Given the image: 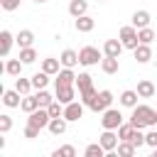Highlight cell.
<instances>
[{
	"label": "cell",
	"instance_id": "cell-15",
	"mask_svg": "<svg viewBox=\"0 0 157 157\" xmlns=\"http://www.w3.org/2000/svg\"><path fill=\"white\" fill-rule=\"evenodd\" d=\"M66 125H69V120H66L64 115H59V118H52V120H49L47 130H49L52 135H64V132H66Z\"/></svg>",
	"mask_w": 157,
	"mask_h": 157
},
{
	"label": "cell",
	"instance_id": "cell-13",
	"mask_svg": "<svg viewBox=\"0 0 157 157\" xmlns=\"http://www.w3.org/2000/svg\"><path fill=\"white\" fill-rule=\"evenodd\" d=\"M132 56H135V61L137 64H147L150 59H152V49H150V44H137L135 49H132Z\"/></svg>",
	"mask_w": 157,
	"mask_h": 157
},
{
	"label": "cell",
	"instance_id": "cell-12",
	"mask_svg": "<svg viewBox=\"0 0 157 157\" xmlns=\"http://www.w3.org/2000/svg\"><path fill=\"white\" fill-rule=\"evenodd\" d=\"M125 47H123V42L120 39H105L103 42V54L105 56H118L120 59V52H123Z\"/></svg>",
	"mask_w": 157,
	"mask_h": 157
},
{
	"label": "cell",
	"instance_id": "cell-25",
	"mask_svg": "<svg viewBox=\"0 0 157 157\" xmlns=\"http://www.w3.org/2000/svg\"><path fill=\"white\" fill-rule=\"evenodd\" d=\"M137 93H140V98H152V96L157 93V88H155V83H152V81L142 78V81L137 83Z\"/></svg>",
	"mask_w": 157,
	"mask_h": 157
},
{
	"label": "cell",
	"instance_id": "cell-36",
	"mask_svg": "<svg viewBox=\"0 0 157 157\" xmlns=\"http://www.w3.org/2000/svg\"><path fill=\"white\" fill-rule=\"evenodd\" d=\"M132 132H135V125H132V123H123V125L118 128V137H120V140H130Z\"/></svg>",
	"mask_w": 157,
	"mask_h": 157
},
{
	"label": "cell",
	"instance_id": "cell-38",
	"mask_svg": "<svg viewBox=\"0 0 157 157\" xmlns=\"http://www.w3.org/2000/svg\"><path fill=\"white\" fill-rule=\"evenodd\" d=\"M47 110H49V115H52V118H59V115H64V103H61V101H54Z\"/></svg>",
	"mask_w": 157,
	"mask_h": 157
},
{
	"label": "cell",
	"instance_id": "cell-4",
	"mask_svg": "<svg viewBox=\"0 0 157 157\" xmlns=\"http://www.w3.org/2000/svg\"><path fill=\"white\" fill-rule=\"evenodd\" d=\"M118 39L123 42L125 49H135V47L140 44V39H137V27H135V25H125V27H120Z\"/></svg>",
	"mask_w": 157,
	"mask_h": 157
},
{
	"label": "cell",
	"instance_id": "cell-31",
	"mask_svg": "<svg viewBox=\"0 0 157 157\" xmlns=\"http://www.w3.org/2000/svg\"><path fill=\"white\" fill-rule=\"evenodd\" d=\"M83 155H86V157H103V155H108V152H105V147H103L101 142H91V145L83 150Z\"/></svg>",
	"mask_w": 157,
	"mask_h": 157
},
{
	"label": "cell",
	"instance_id": "cell-8",
	"mask_svg": "<svg viewBox=\"0 0 157 157\" xmlns=\"http://www.w3.org/2000/svg\"><path fill=\"white\" fill-rule=\"evenodd\" d=\"M83 103L81 101H71V103H66L64 105V118L69 120V123H76L78 118H83Z\"/></svg>",
	"mask_w": 157,
	"mask_h": 157
},
{
	"label": "cell",
	"instance_id": "cell-10",
	"mask_svg": "<svg viewBox=\"0 0 157 157\" xmlns=\"http://www.w3.org/2000/svg\"><path fill=\"white\" fill-rule=\"evenodd\" d=\"M56 86H76V74L69 66H61V71L56 74Z\"/></svg>",
	"mask_w": 157,
	"mask_h": 157
},
{
	"label": "cell",
	"instance_id": "cell-21",
	"mask_svg": "<svg viewBox=\"0 0 157 157\" xmlns=\"http://www.w3.org/2000/svg\"><path fill=\"white\" fill-rule=\"evenodd\" d=\"M137 98H140V93L128 88V91H123V93H120V105H125V108H130V110H132V108L137 105Z\"/></svg>",
	"mask_w": 157,
	"mask_h": 157
},
{
	"label": "cell",
	"instance_id": "cell-23",
	"mask_svg": "<svg viewBox=\"0 0 157 157\" xmlns=\"http://www.w3.org/2000/svg\"><path fill=\"white\" fill-rule=\"evenodd\" d=\"M132 25H135L137 29L150 27V12H147V10H135V12H132Z\"/></svg>",
	"mask_w": 157,
	"mask_h": 157
},
{
	"label": "cell",
	"instance_id": "cell-37",
	"mask_svg": "<svg viewBox=\"0 0 157 157\" xmlns=\"http://www.w3.org/2000/svg\"><path fill=\"white\" fill-rule=\"evenodd\" d=\"M10 130H12V118H10L7 113H2V115H0V132L7 135Z\"/></svg>",
	"mask_w": 157,
	"mask_h": 157
},
{
	"label": "cell",
	"instance_id": "cell-20",
	"mask_svg": "<svg viewBox=\"0 0 157 157\" xmlns=\"http://www.w3.org/2000/svg\"><path fill=\"white\" fill-rule=\"evenodd\" d=\"M22 66H25V64H22L20 56H17V59H7V61H5V74H7V76H22Z\"/></svg>",
	"mask_w": 157,
	"mask_h": 157
},
{
	"label": "cell",
	"instance_id": "cell-34",
	"mask_svg": "<svg viewBox=\"0 0 157 157\" xmlns=\"http://www.w3.org/2000/svg\"><path fill=\"white\" fill-rule=\"evenodd\" d=\"M137 39H140L142 44H152V42L157 39V34H155L150 27H142V29H137Z\"/></svg>",
	"mask_w": 157,
	"mask_h": 157
},
{
	"label": "cell",
	"instance_id": "cell-2",
	"mask_svg": "<svg viewBox=\"0 0 157 157\" xmlns=\"http://www.w3.org/2000/svg\"><path fill=\"white\" fill-rule=\"evenodd\" d=\"M103 52H98L96 47H81L78 49V61H81V66H96L98 61H103Z\"/></svg>",
	"mask_w": 157,
	"mask_h": 157
},
{
	"label": "cell",
	"instance_id": "cell-30",
	"mask_svg": "<svg viewBox=\"0 0 157 157\" xmlns=\"http://www.w3.org/2000/svg\"><path fill=\"white\" fill-rule=\"evenodd\" d=\"M15 88H17V91H20L22 96H27V93H29V91H32L34 86H32V78H25V76H17V78H15Z\"/></svg>",
	"mask_w": 157,
	"mask_h": 157
},
{
	"label": "cell",
	"instance_id": "cell-3",
	"mask_svg": "<svg viewBox=\"0 0 157 157\" xmlns=\"http://www.w3.org/2000/svg\"><path fill=\"white\" fill-rule=\"evenodd\" d=\"M101 115H103V118H101V125H103L105 130H118V128L123 125V113H120L118 108H105Z\"/></svg>",
	"mask_w": 157,
	"mask_h": 157
},
{
	"label": "cell",
	"instance_id": "cell-42",
	"mask_svg": "<svg viewBox=\"0 0 157 157\" xmlns=\"http://www.w3.org/2000/svg\"><path fill=\"white\" fill-rule=\"evenodd\" d=\"M25 137H27V140L39 137V128H34V125H29V123H27V128H25Z\"/></svg>",
	"mask_w": 157,
	"mask_h": 157
},
{
	"label": "cell",
	"instance_id": "cell-45",
	"mask_svg": "<svg viewBox=\"0 0 157 157\" xmlns=\"http://www.w3.org/2000/svg\"><path fill=\"white\" fill-rule=\"evenodd\" d=\"M98 2H105V0H98Z\"/></svg>",
	"mask_w": 157,
	"mask_h": 157
},
{
	"label": "cell",
	"instance_id": "cell-40",
	"mask_svg": "<svg viewBox=\"0 0 157 157\" xmlns=\"http://www.w3.org/2000/svg\"><path fill=\"white\" fill-rule=\"evenodd\" d=\"M20 2H22V0H0V7H2L5 12H12V10L20 7Z\"/></svg>",
	"mask_w": 157,
	"mask_h": 157
},
{
	"label": "cell",
	"instance_id": "cell-39",
	"mask_svg": "<svg viewBox=\"0 0 157 157\" xmlns=\"http://www.w3.org/2000/svg\"><path fill=\"white\" fill-rule=\"evenodd\" d=\"M130 142H132L135 147H142V145H145V135H142V130H140V128H135V132H132Z\"/></svg>",
	"mask_w": 157,
	"mask_h": 157
},
{
	"label": "cell",
	"instance_id": "cell-32",
	"mask_svg": "<svg viewBox=\"0 0 157 157\" xmlns=\"http://www.w3.org/2000/svg\"><path fill=\"white\" fill-rule=\"evenodd\" d=\"M20 59H22V64H34V61H37L34 47H22V49H20Z\"/></svg>",
	"mask_w": 157,
	"mask_h": 157
},
{
	"label": "cell",
	"instance_id": "cell-16",
	"mask_svg": "<svg viewBox=\"0 0 157 157\" xmlns=\"http://www.w3.org/2000/svg\"><path fill=\"white\" fill-rule=\"evenodd\" d=\"M15 42H17V39L12 37V32H7V29H2V32H0V54H2V56H7Z\"/></svg>",
	"mask_w": 157,
	"mask_h": 157
},
{
	"label": "cell",
	"instance_id": "cell-44",
	"mask_svg": "<svg viewBox=\"0 0 157 157\" xmlns=\"http://www.w3.org/2000/svg\"><path fill=\"white\" fill-rule=\"evenodd\" d=\"M34 2H47V0H34Z\"/></svg>",
	"mask_w": 157,
	"mask_h": 157
},
{
	"label": "cell",
	"instance_id": "cell-29",
	"mask_svg": "<svg viewBox=\"0 0 157 157\" xmlns=\"http://www.w3.org/2000/svg\"><path fill=\"white\" fill-rule=\"evenodd\" d=\"M20 108L25 110V113H32V110H37L39 108V101H37V96H22V103H20Z\"/></svg>",
	"mask_w": 157,
	"mask_h": 157
},
{
	"label": "cell",
	"instance_id": "cell-17",
	"mask_svg": "<svg viewBox=\"0 0 157 157\" xmlns=\"http://www.w3.org/2000/svg\"><path fill=\"white\" fill-rule=\"evenodd\" d=\"M59 61H61V66H69V69H74L76 64H81L78 61V52H74V49H64L61 56H59Z\"/></svg>",
	"mask_w": 157,
	"mask_h": 157
},
{
	"label": "cell",
	"instance_id": "cell-35",
	"mask_svg": "<svg viewBox=\"0 0 157 157\" xmlns=\"http://www.w3.org/2000/svg\"><path fill=\"white\" fill-rule=\"evenodd\" d=\"M52 157H76V147L74 145H61L52 152Z\"/></svg>",
	"mask_w": 157,
	"mask_h": 157
},
{
	"label": "cell",
	"instance_id": "cell-26",
	"mask_svg": "<svg viewBox=\"0 0 157 157\" xmlns=\"http://www.w3.org/2000/svg\"><path fill=\"white\" fill-rule=\"evenodd\" d=\"M34 96H37V101H39V108H49V105H52V103L56 101V96H52V93H49L47 88H39V91H37Z\"/></svg>",
	"mask_w": 157,
	"mask_h": 157
},
{
	"label": "cell",
	"instance_id": "cell-6",
	"mask_svg": "<svg viewBox=\"0 0 157 157\" xmlns=\"http://www.w3.org/2000/svg\"><path fill=\"white\" fill-rule=\"evenodd\" d=\"M110 103H113V93L108 91V88H103V91H98V96L93 98V103L88 105L93 113H103L105 108H110Z\"/></svg>",
	"mask_w": 157,
	"mask_h": 157
},
{
	"label": "cell",
	"instance_id": "cell-9",
	"mask_svg": "<svg viewBox=\"0 0 157 157\" xmlns=\"http://www.w3.org/2000/svg\"><path fill=\"white\" fill-rule=\"evenodd\" d=\"M54 96H56V101H61V103L66 105V103L76 101V86H56Z\"/></svg>",
	"mask_w": 157,
	"mask_h": 157
},
{
	"label": "cell",
	"instance_id": "cell-27",
	"mask_svg": "<svg viewBox=\"0 0 157 157\" xmlns=\"http://www.w3.org/2000/svg\"><path fill=\"white\" fill-rule=\"evenodd\" d=\"M135 150H137V147H135L130 140H120V142H118V147H115V152H118L120 157H132V155H135Z\"/></svg>",
	"mask_w": 157,
	"mask_h": 157
},
{
	"label": "cell",
	"instance_id": "cell-33",
	"mask_svg": "<svg viewBox=\"0 0 157 157\" xmlns=\"http://www.w3.org/2000/svg\"><path fill=\"white\" fill-rule=\"evenodd\" d=\"M47 83H49V74L47 71H37L34 76H32V86L39 91V88H47Z\"/></svg>",
	"mask_w": 157,
	"mask_h": 157
},
{
	"label": "cell",
	"instance_id": "cell-7",
	"mask_svg": "<svg viewBox=\"0 0 157 157\" xmlns=\"http://www.w3.org/2000/svg\"><path fill=\"white\" fill-rule=\"evenodd\" d=\"M98 142L105 147V152H108V155H113V152H115V147H118V142H120L118 130H105V128H103V132H101Z\"/></svg>",
	"mask_w": 157,
	"mask_h": 157
},
{
	"label": "cell",
	"instance_id": "cell-24",
	"mask_svg": "<svg viewBox=\"0 0 157 157\" xmlns=\"http://www.w3.org/2000/svg\"><path fill=\"white\" fill-rule=\"evenodd\" d=\"M76 88H78V93H86V91H91V88H93V81H91V74H86V71H81V74L76 76Z\"/></svg>",
	"mask_w": 157,
	"mask_h": 157
},
{
	"label": "cell",
	"instance_id": "cell-22",
	"mask_svg": "<svg viewBox=\"0 0 157 157\" xmlns=\"http://www.w3.org/2000/svg\"><path fill=\"white\" fill-rule=\"evenodd\" d=\"M88 12V2L86 0H71L69 2V15L71 17H81V15H86Z\"/></svg>",
	"mask_w": 157,
	"mask_h": 157
},
{
	"label": "cell",
	"instance_id": "cell-28",
	"mask_svg": "<svg viewBox=\"0 0 157 157\" xmlns=\"http://www.w3.org/2000/svg\"><path fill=\"white\" fill-rule=\"evenodd\" d=\"M15 39H17L20 49H22V47H32V42H34V32H32V29H20V34H17Z\"/></svg>",
	"mask_w": 157,
	"mask_h": 157
},
{
	"label": "cell",
	"instance_id": "cell-18",
	"mask_svg": "<svg viewBox=\"0 0 157 157\" xmlns=\"http://www.w3.org/2000/svg\"><path fill=\"white\" fill-rule=\"evenodd\" d=\"M42 71H47L49 76H56L61 71V61L54 56H47V59H42Z\"/></svg>",
	"mask_w": 157,
	"mask_h": 157
},
{
	"label": "cell",
	"instance_id": "cell-1",
	"mask_svg": "<svg viewBox=\"0 0 157 157\" xmlns=\"http://www.w3.org/2000/svg\"><path fill=\"white\" fill-rule=\"evenodd\" d=\"M130 123L135 125V128H155L157 125V108H152V105H145V103H137L135 108H132V113H130Z\"/></svg>",
	"mask_w": 157,
	"mask_h": 157
},
{
	"label": "cell",
	"instance_id": "cell-14",
	"mask_svg": "<svg viewBox=\"0 0 157 157\" xmlns=\"http://www.w3.org/2000/svg\"><path fill=\"white\" fill-rule=\"evenodd\" d=\"M2 103L7 105V108H20V103H22V93L17 91V88H12V91H2Z\"/></svg>",
	"mask_w": 157,
	"mask_h": 157
},
{
	"label": "cell",
	"instance_id": "cell-11",
	"mask_svg": "<svg viewBox=\"0 0 157 157\" xmlns=\"http://www.w3.org/2000/svg\"><path fill=\"white\" fill-rule=\"evenodd\" d=\"M74 27H76V32L86 34V32H91L96 27V20L88 17V15H81V17H74Z\"/></svg>",
	"mask_w": 157,
	"mask_h": 157
},
{
	"label": "cell",
	"instance_id": "cell-43",
	"mask_svg": "<svg viewBox=\"0 0 157 157\" xmlns=\"http://www.w3.org/2000/svg\"><path fill=\"white\" fill-rule=\"evenodd\" d=\"M152 157H157V147H155V155H152Z\"/></svg>",
	"mask_w": 157,
	"mask_h": 157
},
{
	"label": "cell",
	"instance_id": "cell-5",
	"mask_svg": "<svg viewBox=\"0 0 157 157\" xmlns=\"http://www.w3.org/2000/svg\"><path fill=\"white\" fill-rule=\"evenodd\" d=\"M49 120H52V115H49L47 108H37V110L27 113V123L34 125V128H39V130H44V128L49 125Z\"/></svg>",
	"mask_w": 157,
	"mask_h": 157
},
{
	"label": "cell",
	"instance_id": "cell-41",
	"mask_svg": "<svg viewBox=\"0 0 157 157\" xmlns=\"http://www.w3.org/2000/svg\"><path fill=\"white\" fill-rule=\"evenodd\" d=\"M145 145H147V147H157V130L145 132Z\"/></svg>",
	"mask_w": 157,
	"mask_h": 157
},
{
	"label": "cell",
	"instance_id": "cell-19",
	"mask_svg": "<svg viewBox=\"0 0 157 157\" xmlns=\"http://www.w3.org/2000/svg\"><path fill=\"white\" fill-rule=\"evenodd\" d=\"M101 69H103V74H118V69H120V61H118V56H103V61H101Z\"/></svg>",
	"mask_w": 157,
	"mask_h": 157
}]
</instances>
